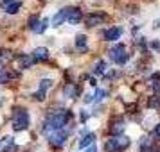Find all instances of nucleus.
I'll return each mask as SVG.
<instances>
[{"label":"nucleus","instance_id":"nucleus-23","mask_svg":"<svg viewBox=\"0 0 160 152\" xmlns=\"http://www.w3.org/2000/svg\"><path fill=\"white\" fill-rule=\"evenodd\" d=\"M51 84H52V81H51V79H43L42 82H40V90H43V91H47V90L51 88Z\"/></svg>","mask_w":160,"mask_h":152},{"label":"nucleus","instance_id":"nucleus-4","mask_svg":"<svg viewBox=\"0 0 160 152\" xmlns=\"http://www.w3.org/2000/svg\"><path fill=\"white\" fill-rule=\"evenodd\" d=\"M128 54H126V48H124L122 43H117L115 47H112L110 48V59L113 61V63H117V65H124L126 61H128Z\"/></svg>","mask_w":160,"mask_h":152},{"label":"nucleus","instance_id":"nucleus-9","mask_svg":"<svg viewBox=\"0 0 160 152\" xmlns=\"http://www.w3.org/2000/svg\"><path fill=\"white\" fill-rule=\"evenodd\" d=\"M79 91H81V88L78 84H74V82H68L65 86V97H68V99H76L79 95Z\"/></svg>","mask_w":160,"mask_h":152},{"label":"nucleus","instance_id":"nucleus-6","mask_svg":"<svg viewBox=\"0 0 160 152\" xmlns=\"http://www.w3.org/2000/svg\"><path fill=\"white\" fill-rule=\"evenodd\" d=\"M104 20H106V15L104 13H92V15L87 16L85 22H87L88 27H95V25H101Z\"/></svg>","mask_w":160,"mask_h":152},{"label":"nucleus","instance_id":"nucleus-31","mask_svg":"<svg viewBox=\"0 0 160 152\" xmlns=\"http://www.w3.org/2000/svg\"><path fill=\"white\" fill-rule=\"evenodd\" d=\"M0 106H2V97H0Z\"/></svg>","mask_w":160,"mask_h":152},{"label":"nucleus","instance_id":"nucleus-10","mask_svg":"<svg viewBox=\"0 0 160 152\" xmlns=\"http://www.w3.org/2000/svg\"><path fill=\"white\" fill-rule=\"evenodd\" d=\"M67 22L72 23V25L79 23V22H81V9H79V7H70V13H68Z\"/></svg>","mask_w":160,"mask_h":152},{"label":"nucleus","instance_id":"nucleus-16","mask_svg":"<svg viewBox=\"0 0 160 152\" xmlns=\"http://www.w3.org/2000/svg\"><path fill=\"white\" fill-rule=\"evenodd\" d=\"M76 47H78L79 50H85V48H87V36H85V34H78V36H76Z\"/></svg>","mask_w":160,"mask_h":152},{"label":"nucleus","instance_id":"nucleus-25","mask_svg":"<svg viewBox=\"0 0 160 152\" xmlns=\"http://www.w3.org/2000/svg\"><path fill=\"white\" fill-rule=\"evenodd\" d=\"M104 97H106V91H104V90H97V91H95V100H101Z\"/></svg>","mask_w":160,"mask_h":152},{"label":"nucleus","instance_id":"nucleus-13","mask_svg":"<svg viewBox=\"0 0 160 152\" xmlns=\"http://www.w3.org/2000/svg\"><path fill=\"white\" fill-rule=\"evenodd\" d=\"M122 131H124V122H122V120H117V122H113V123H112V127H110V132H112L113 136H119Z\"/></svg>","mask_w":160,"mask_h":152},{"label":"nucleus","instance_id":"nucleus-14","mask_svg":"<svg viewBox=\"0 0 160 152\" xmlns=\"http://www.w3.org/2000/svg\"><path fill=\"white\" fill-rule=\"evenodd\" d=\"M95 141V134L94 132H88V134H85V138L81 140V149H87V147H90V145H94Z\"/></svg>","mask_w":160,"mask_h":152},{"label":"nucleus","instance_id":"nucleus-12","mask_svg":"<svg viewBox=\"0 0 160 152\" xmlns=\"http://www.w3.org/2000/svg\"><path fill=\"white\" fill-rule=\"evenodd\" d=\"M47 58H49V50L45 47H38L36 50L32 52V59L34 61H45Z\"/></svg>","mask_w":160,"mask_h":152},{"label":"nucleus","instance_id":"nucleus-22","mask_svg":"<svg viewBox=\"0 0 160 152\" xmlns=\"http://www.w3.org/2000/svg\"><path fill=\"white\" fill-rule=\"evenodd\" d=\"M151 109H155V108H160V97L158 95H155V97H151V100H149V104H148Z\"/></svg>","mask_w":160,"mask_h":152},{"label":"nucleus","instance_id":"nucleus-19","mask_svg":"<svg viewBox=\"0 0 160 152\" xmlns=\"http://www.w3.org/2000/svg\"><path fill=\"white\" fill-rule=\"evenodd\" d=\"M104 72H106V63H104V61H97V65H95V68H94V73L102 75Z\"/></svg>","mask_w":160,"mask_h":152},{"label":"nucleus","instance_id":"nucleus-5","mask_svg":"<svg viewBox=\"0 0 160 152\" xmlns=\"http://www.w3.org/2000/svg\"><path fill=\"white\" fill-rule=\"evenodd\" d=\"M67 136H68V131H67V127H63V129L51 132V134H49V141H51V145H54V147H61V145L65 143Z\"/></svg>","mask_w":160,"mask_h":152},{"label":"nucleus","instance_id":"nucleus-24","mask_svg":"<svg viewBox=\"0 0 160 152\" xmlns=\"http://www.w3.org/2000/svg\"><path fill=\"white\" fill-rule=\"evenodd\" d=\"M140 149H142V152L149 150V149H151V140H149V138H144V141H142V145H140Z\"/></svg>","mask_w":160,"mask_h":152},{"label":"nucleus","instance_id":"nucleus-2","mask_svg":"<svg viewBox=\"0 0 160 152\" xmlns=\"http://www.w3.org/2000/svg\"><path fill=\"white\" fill-rule=\"evenodd\" d=\"M29 125V115L23 108H15V116H13V129L23 131Z\"/></svg>","mask_w":160,"mask_h":152},{"label":"nucleus","instance_id":"nucleus-29","mask_svg":"<svg viewBox=\"0 0 160 152\" xmlns=\"http://www.w3.org/2000/svg\"><path fill=\"white\" fill-rule=\"evenodd\" d=\"M88 152H97V149H95L94 145H90V147H88Z\"/></svg>","mask_w":160,"mask_h":152},{"label":"nucleus","instance_id":"nucleus-18","mask_svg":"<svg viewBox=\"0 0 160 152\" xmlns=\"http://www.w3.org/2000/svg\"><path fill=\"white\" fill-rule=\"evenodd\" d=\"M9 59H13L11 52L6 50V48H0V65H4V63H6V61H9Z\"/></svg>","mask_w":160,"mask_h":152},{"label":"nucleus","instance_id":"nucleus-7","mask_svg":"<svg viewBox=\"0 0 160 152\" xmlns=\"http://www.w3.org/2000/svg\"><path fill=\"white\" fill-rule=\"evenodd\" d=\"M68 13H70V7H65V9H61L59 13H56L54 18H52V25H54V27H59V25L68 18Z\"/></svg>","mask_w":160,"mask_h":152},{"label":"nucleus","instance_id":"nucleus-15","mask_svg":"<svg viewBox=\"0 0 160 152\" xmlns=\"http://www.w3.org/2000/svg\"><path fill=\"white\" fill-rule=\"evenodd\" d=\"M20 7H22V4H20L18 0H13V2H11V4H8L4 9H6V13H9V15H16Z\"/></svg>","mask_w":160,"mask_h":152},{"label":"nucleus","instance_id":"nucleus-30","mask_svg":"<svg viewBox=\"0 0 160 152\" xmlns=\"http://www.w3.org/2000/svg\"><path fill=\"white\" fill-rule=\"evenodd\" d=\"M0 152H8V150H6V149H2V150H0Z\"/></svg>","mask_w":160,"mask_h":152},{"label":"nucleus","instance_id":"nucleus-32","mask_svg":"<svg viewBox=\"0 0 160 152\" xmlns=\"http://www.w3.org/2000/svg\"><path fill=\"white\" fill-rule=\"evenodd\" d=\"M158 152H160V149H158Z\"/></svg>","mask_w":160,"mask_h":152},{"label":"nucleus","instance_id":"nucleus-8","mask_svg":"<svg viewBox=\"0 0 160 152\" xmlns=\"http://www.w3.org/2000/svg\"><path fill=\"white\" fill-rule=\"evenodd\" d=\"M121 34H122V29L121 27H112V29L104 30V39L106 41H115V39L121 38Z\"/></svg>","mask_w":160,"mask_h":152},{"label":"nucleus","instance_id":"nucleus-27","mask_svg":"<svg viewBox=\"0 0 160 152\" xmlns=\"http://www.w3.org/2000/svg\"><path fill=\"white\" fill-rule=\"evenodd\" d=\"M153 91L155 93H160V81H155L153 82Z\"/></svg>","mask_w":160,"mask_h":152},{"label":"nucleus","instance_id":"nucleus-3","mask_svg":"<svg viewBox=\"0 0 160 152\" xmlns=\"http://www.w3.org/2000/svg\"><path fill=\"white\" fill-rule=\"evenodd\" d=\"M130 147V138L126 136H113L112 140H108V143L104 145V149L108 152H119V150H124Z\"/></svg>","mask_w":160,"mask_h":152},{"label":"nucleus","instance_id":"nucleus-11","mask_svg":"<svg viewBox=\"0 0 160 152\" xmlns=\"http://www.w3.org/2000/svg\"><path fill=\"white\" fill-rule=\"evenodd\" d=\"M32 63H34V59L29 54H20L18 56V65H20V68H31Z\"/></svg>","mask_w":160,"mask_h":152},{"label":"nucleus","instance_id":"nucleus-20","mask_svg":"<svg viewBox=\"0 0 160 152\" xmlns=\"http://www.w3.org/2000/svg\"><path fill=\"white\" fill-rule=\"evenodd\" d=\"M49 27V20L45 18V20H40V25H38V29L34 30L36 34H42V32H45V29Z\"/></svg>","mask_w":160,"mask_h":152},{"label":"nucleus","instance_id":"nucleus-28","mask_svg":"<svg viewBox=\"0 0 160 152\" xmlns=\"http://www.w3.org/2000/svg\"><path fill=\"white\" fill-rule=\"evenodd\" d=\"M155 136L160 138V123H157V127H155Z\"/></svg>","mask_w":160,"mask_h":152},{"label":"nucleus","instance_id":"nucleus-26","mask_svg":"<svg viewBox=\"0 0 160 152\" xmlns=\"http://www.w3.org/2000/svg\"><path fill=\"white\" fill-rule=\"evenodd\" d=\"M34 99H36V100H43V99H45V91H43V90L36 91V93H34Z\"/></svg>","mask_w":160,"mask_h":152},{"label":"nucleus","instance_id":"nucleus-1","mask_svg":"<svg viewBox=\"0 0 160 152\" xmlns=\"http://www.w3.org/2000/svg\"><path fill=\"white\" fill-rule=\"evenodd\" d=\"M70 120V111H67V109H59L56 113H51L49 118L45 120V125H43V131L45 132H54V131H59L67 127V122Z\"/></svg>","mask_w":160,"mask_h":152},{"label":"nucleus","instance_id":"nucleus-17","mask_svg":"<svg viewBox=\"0 0 160 152\" xmlns=\"http://www.w3.org/2000/svg\"><path fill=\"white\" fill-rule=\"evenodd\" d=\"M38 25H40V18H38L36 15H32V16L29 18V22H27V27H29V29L34 32V30L38 29Z\"/></svg>","mask_w":160,"mask_h":152},{"label":"nucleus","instance_id":"nucleus-21","mask_svg":"<svg viewBox=\"0 0 160 152\" xmlns=\"http://www.w3.org/2000/svg\"><path fill=\"white\" fill-rule=\"evenodd\" d=\"M9 81V73L4 68V65H0V82H8Z\"/></svg>","mask_w":160,"mask_h":152}]
</instances>
